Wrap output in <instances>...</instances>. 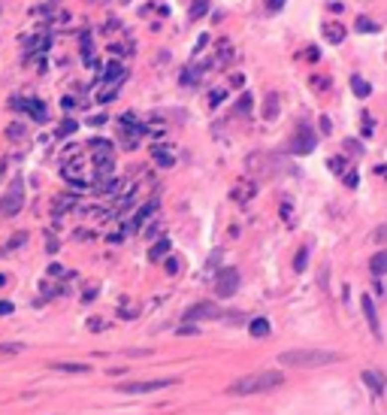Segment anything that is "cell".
<instances>
[{
    "label": "cell",
    "mask_w": 387,
    "mask_h": 415,
    "mask_svg": "<svg viewBox=\"0 0 387 415\" xmlns=\"http://www.w3.org/2000/svg\"><path fill=\"white\" fill-rule=\"evenodd\" d=\"M3 176H6V164H0V182H3Z\"/></svg>",
    "instance_id": "56"
},
{
    "label": "cell",
    "mask_w": 387,
    "mask_h": 415,
    "mask_svg": "<svg viewBox=\"0 0 387 415\" xmlns=\"http://www.w3.org/2000/svg\"><path fill=\"white\" fill-rule=\"evenodd\" d=\"M345 152H354V155H363V145H360V142H351V139H345Z\"/></svg>",
    "instance_id": "41"
},
{
    "label": "cell",
    "mask_w": 387,
    "mask_h": 415,
    "mask_svg": "<svg viewBox=\"0 0 387 415\" xmlns=\"http://www.w3.org/2000/svg\"><path fill=\"white\" fill-rule=\"evenodd\" d=\"M200 318H221V309L215 303H197L185 312V321H191V324H197Z\"/></svg>",
    "instance_id": "10"
},
{
    "label": "cell",
    "mask_w": 387,
    "mask_h": 415,
    "mask_svg": "<svg viewBox=\"0 0 387 415\" xmlns=\"http://www.w3.org/2000/svg\"><path fill=\"white\" fill-rule=\"evenodd\" d=\"M315 145H318V134L312 131V128H299L296 134H293V139H290V152L293 155H308V152H315Z\"/></svg>",
    "instance_id": "8"
},
{
    "label": "cell",
    "mask_w": 387,
    "mask_h": 415,
    "mask_svg": "<svg viewBox=\"0 0 387 415\" xmlns=\"http://www.w3.org/2000/svg\"><path fill=\"white\" fill-rule=\"evenodd\" d=\"M372 240L375 243H387V224H378V228L372 231Z\"/></svg>",
    "instance_id": "37"
},
{
    "label": "cell",
    "mask_w": 387,
    "mask_h": 415,
    "mask_svg": "<svg viewBox=\"0 0 387 415\" xmlns=\"http://www.w3.org/2000/svg\"><path fill=\"white\" fill-rule=\"evenodd\" d=\"M321 33H324V40H327L330 46H339V43H345L348 27H345L342 21H327V24L321 27Z\"/></svg>",
    "instance_id": "14"
},
{
    "label": "cell",
    "mask_w": 387,
    "mask_h": 415,
    "mask_svg": "<svg viewBox=\"0 0 387 415\" xmlns=\"http://www.w3.org/2000/svg\"><path fill=\"white\" fill-rule=\"evenodd\" d=\"M360 131H363V137H372V134H375V122H372V116H363Z\"/></svg>",
    "instance_id": "36"
},
{
    "label": "cell",
    "mask_w": 387,
    "mask_h": 415,
    "mask_svg": "<svg viewBox=\"0 0 387 415\" xmlns=\"http://www.w3.org/2000/svg\"><path fill=\"white\" fill-rule=\"evenodd\" d=\"M21 206H24V179L15 176L12 188H9L3 197H0V215H3V218H12V215L21 212Z\"/></svg>",
    "instance_id": "4"
},
{
    "label": "cell",
    "mask_w": 387,
    "mask_h": 415,
    "mask_svg": "<svg viewBox=\"0 0 387 415\" xmlns=\"http://www.w3.org/2000/svg\"><path fill=\"white\" fill-rule=\"evenodd\" d=\"M6 137H24V128L21 125H9L6 128Z\"/></svg>",
    "instance_id": "43"
},
{
    "label": "cell",
    "mask_w": 387,
    "mask_h": 415,
    "mask_svg": "<svg viewBox=\"0 0 387 415\" xmlns=\"http://www.w3.org/2000/svg\"><path fill=\"white\" fill-rule=\"evenodd\" d=\"M118 315H121V318H136V309H130V306H124V309H121Z\"/></svg>",
    "instance_id": "49"
},
{
    "label": "cell",
    "mask_w": 387,
    "mask_h": 415,
    "mask_svg": "<svg viewBox=\"0 0 387 415\" xmlns=\"http://www.w3.org/2000/svg\"><path fill=\"white\" fill-rule=\"evenodd\" d=\"M61 176L73 185V194H85V191H91V176H88V167H85V158H70V161H64V167H61Z\"/></svg>",
    "instance_id": "3"
},
{
    "label": "cell",
    "mask_w": 387,
    "mask_h": 415,
    "mask_svg": "<svg viewBox=\"0 0 387 415\" xmlns=\"http://www.w3.org/2000/svg\"><path fill=\"white\" fill-rule=\"evenodd\" d=\"M254 194H257V185L254 182H245V179L230 188V200H233V203H248Z\"/></svg>",
    "instance_id": "13"
},
{
    "label": "cell",
    "mask_w": 387,
    "mask_h": 415,
    "mask_svg": "<svg viewBox=\"0 0 387 415\" xmlns=\"http://www.w3.org/2000/svg\"><path fill=\"white\" fill-rule=\"evenodd\" d=\"M224 100H227V91H224V88H215V91L209 94V103H212V106H218V103H224Z\"/></svg>",
    "instance_id": "35"
},
{
    "label": "cell",
    "mask_w": 387,
    "mask_h": 415,
    "mask_svg": "<svg viewBox=\"0 0 387 415\" xmlns=\"http://www.w3.org/2000/svg\"><path fill=\"white\" fill-rule=\"evenodd\" d=\"M164 267H167V273H170V276H176V273H179V258H167Z\"/></svg>",
    "instance_id": "40"
},
{
    "label": "cell",
    "mask_w": 387,
    "mask_h": 415,
    "mask_svg": "<svg viewBox=\"0 0 387 415\" xmlns=\"http://www.w3.org/2000/svg\"><path fill=\"white\" fill-rule=\"evenodd\" d=\"M30 64H33V67H36V70H46V58H43V55H36V58H33V61H30Z\"/></svg>",
    "instance_id": "47"
},
{
    "label": "cell",
    "mask_w": 387,
    "mask_h": 415,
    "mask_svg": "<svg viewBox=\"0 0 387 415\" xmlns=\"http://www.w3.org/2000/svg\"><path fill=\"white\" fill-rule=\"evenodd\" d=\"M282 6H285V0H266V9L269 12H279Z\"/></svg>",
    "instance_id": "44"
},
{
    "label": "cell",
    "mask_w": 387,
    "mask_h": 415,
    "mask_svg": "<svg viewBox=\"0 0 387 415\" xmlns=\"http://www.w3.org/2000/svg\"><path fill=\"white\" fill-rule=\"evenodd\" d=\"M12 309H15V306L9 303V300H0V315H9Z\"/></svg>",
    "instance_id": "45"
},
{
    "label": "cell",
    "mask_w": 387,
    "mask_h": 415,
    "mask_svg": "<svg viewBox=\"0 0 387 415\" xmlns=\"http://www.w3.org/2000/svg\"><path fill=\"white\" fill-rule=\"evenodd\" d=\"M100 82H103V88H109V91H118V88L127 82V67H124L118 58H112V61L103 67V73H100Z\"/></svg>",
    "instance_id": "5"
},
{
    "label": "cell",
    "mask_w": 387,
    "mask_h": 415,
    "mask_svg": "<svg viewBox=\"0 0 387 415\" xmlns=\"http://www.w3.org/2000/svg\"><path fill=\"white\" fill-rule=\"evenodd\" d=\"M236 112H239V116H248V112H251V94L248 91L236 100Z\"/></svg>",
    "instance_id": "30"
},
{
    "label": "cell",
    "mask_w": 387,
    "mask_h": 415,
    "mask_svg": "<svg viewBox=\"0 0 387 415\" xmlns=\"http://www.w3.org/2000/svg\"><path fill=\"white\" fill-rule=\"evenodd\" d=\"M76 131H79V122H76V119H64V122L58 125V131H55V134H58L61 139H67V137H73Z\"/></svg>",
    "instance_id": "23"
},
{
    "label": "cell",
    "mask_w": 387,
    "mask_h": 415,
    "mask_svg": "<svg viewBox=\"0 0 387 415\" xmlns=\"http://www.w3.org/2000/svg\"><path fill=\"white\" fill-rule=\"evenodd\" d=\"M24 343H0V355H21Z\"/></svg>",
    "instance_id": "29"
},
{
    "label": "cell",
    "mask_w": 387,
    "mask_h": 415,
    "mask_svg": "<svg viewBox=\"0 0 387 415\" xmlns=\"http://www.w3.org/2000/svg\"><path fill=\"white\" fill-rule=\"evenodd\" d=\"M115 94H118V91H109V88H103V91L97 94V100H100V103H109V100H115Z\"/></svg>",
    "instance_id": "42"
},
{
    "label": "cell",
    "mask_w": 387,
    "mask_h": 415,
    "mask_svg": "<svg viewBox=\"0 0 387 415\" xmlns=\"http://www.w3.org/2000/svg\"><path fill=\"white\" fill-rule=\"evenodd\" d=\"M170 246H173V243H170V237H161L158 243H154V246L148 249V261H164V258L170 255Z\"/></svg>",
    "instance_id": "21"
},
{
    "label": "cell",
    "mask_w": 387,
    "mask_h": 415,
    "mask_svg": "<svg viewBox=\"0 0 387 415\" xmlns=\"http://www.w3.org/2000/svg\"><path fill=\"white\" fill-rule=\"evenodd\" d=\"M121 128H124V145L127 148H136L139 139H142V134H145V128L142 125H121Z\"/></svg>",
    "instance_id": "20"
},
{
    "label": "cell",
    "mask_w": 387,
    "mask_h": 415,
    "mask_svg": "<svg viewBox=\"0 0 387 415\" xmlns=\"http://www.w3.org/2000/svg\"><path fill=\"white\" fill-rule=\"evenodd\" d=\"M342 355L339 352H324V349H290V352H282L279 355V364L282 367H327V364H339Z\"/></svg>",
    "instance_id": "2"
},
{
    "label": "cell",
    "mask_w": 387,
    "mask_h": 415,
    "mask_svg": "<svg viewBox=\"0 0 387 415\" xmlns=\"http://www.w3.org/2000/svg\"><path fill=\"white\" fill-rule=\"evenodd\" d=\"M239 291V270L236 267H224L215 279V294L218 297H233Z\"/></svg>",
    "instance_id": "7"
},
{
    "label": "cell",
    "mask_w": 387,
    "mask_h": 415,
    "mask_svg": "<svg viewBox=\"0 0 387 415\" xmlns=\"http://www.w3.org/2000/svg\"><path fill=\"white\" fill-rule=\"evenodd\" d=\"M49 367L58 370V373H73V376H85V373H91L88 364H70V361H52Z\"/></svg>",
    "instance_id": "17"
},
{
    "label": "cell",
    "mask_w": 387,
    "mask_h": 415,
    "mask_svg": "<svg viewBox=\"0 0 387 415\" xmlns=\"http://www.w3.org/2000/svg\"><path fill=\"white\" fill-rule=\"evenodd\" d=\"M342 179H345V185H348V188H357V185H360V176H357L354 170H345V173H342Z\"/></svg>",
    "instance_id": "31"
},
{
    "label": "cell",
    "mask_w": 387,
    "mask_h": 415,
    "mask_svg": "<svg viewBox=\"0 0 387 415\" xmlns=\"http://www.w3.org/2000/svg\"><path fill=\"white\" fill-rule=\"evenodd\" d=\"M209 43H212V40H209V33H203L200 40H197V46H194V55H200V52H203V49H206Z\"/></svg>",
    "instance_id": "38"
},
{
    "label": "cell",
    "mask_w": 387,
    "mask_h": 415,
    "mask_svg": "<svg viewBox=\"0 0 387 415\" xmlns=\"http://www.w3.org/2000/svg\"><path fill=\"white\" fill-rule=\"evenodd\" d=\"M179 379H148V382H118L121 394H151V391H164L173 388Z\"/></svg>",
    "instance_id": "6"
},
{
    "label": "cell",
    "mask_w": 387,
    "mask_h": 415,
    "mask_svg": "<svg viewBox=\"0 0 387 415\" xmlns=\"http://www.w3.org/2000/svg\"><path fill=\"white\" fill-rule=\"evenodd\" d=\"M279 109H282L279 94H276V91H269L266 100H263V119H266V122H276V119H279Z\"/></svg>",
    "instance_id": "18"
},
{
    "label": "cell",
    "mask_w": 387,
    "mask_h": 415,
    "mask_svg": "<svg viewBox=\"0 0 387 415\" xmlns=\"http://www.w3.org/2000/svg\"><path fill=\"white\" fill-rule=\"evenodd\" d=\"M151 158L158 161V167H173L176 161H179V155H176V148L170 145V142H158L151 148Z\"/></svg>",
    "instance_id": "11"
},
{
    "label": "cell",
    "mask_w": 387,
    "mask_h": 415,
    "mask_svg": "<svg viewBox=\"0 0 387 415\" xmlns=\"http://www.w3.org/2000/svg\"><path fill=\"white\" fill-rule=\"evenodd\" d=\"M49 46H52V40H49L46 33H40V36H33V40H27V46H24V49H27V52H40V55H43Z\"/></svg>",
    "instance_id": "22"
},
{
    "label": "cell",
    "mask_w": 387,
    "mask_h": 415,
    "mask_svg": "<svg viewBox=\"0 0 387 415\" xmlns=\"http://www.w3.org/2000/svg\"><path fill=\"white\" fill-rule=\"evenodd\" d=\"M88 148H91V158H94V161H103V158H115V148H112V142H109V139H103V137H94Z\"/></svg>",
    "instance_id": "15"
},
{
    "label": "cell",
    "mask_w": 387,
    "mask_h": 415,
    "mask_svg": "<svg viewBox=\"0 0 387 415\" xmlns=\"http://www.w3.org/2000/svg\"><path fill=\"white\" fill-rule=\"evenodd\" d=\"M209 12V0H194L191 3V18H203Z\"/></svg>",
    "instance_id": "27"
},
{
    "label": "cell",
    "mask_w": 387,
    "mask_h": 415,
    "mask_svg": "<svg viewBox=\"0 0 387 415\" xmlns=\"http://www.w3.org/2000/svg\"><path fill=\"white\" fill-rule=\"evenodd\" d=\"M327 167H330L333 173H345V158H342V155H336V158H330V161H327Z\"/></svg>",
    "instance_id": "32"
},
{
    "label": "cell",
    "mask_w": 387,
    "mask_h": 415,
    "mask_svg": "<svg viewBox=\"0 0 387 415\" xmlns=\"http://www.w3.org/2000/svg\"><path fill=\"white\" fill-rule=\"evenodd\" d=\"M248 330L254 339H266L269 333H273V324H269V318H251L248 321Z\"/></svg>",
    "instance_id": "19"
},
{
    "label": "cell",
    "mask_w": 387,
    "mask_h": 415,
    "mask_svg": "<svg viewBox=\"0 0 387 415\" xmlns=\"http://www.w3.org/2000/svg\"><path fill=\"white\" fill-rule=\"evenodd\" d=\"M354 27H357V33H378V21H372V18H366V15H360V18L354 21Z\"/></svg>",
    "instance_id": "25"
},
{
    "label": "cell",
    "mask_w": 387,
    "mask_h": 415,
    "mask_svg": "<svg viewBox=\"0 0 387 415\" xmlns=\"http://www.w3.org/2000/svg\"><path fill=\"white\" fill-rule=\"evenodd\" d=\"M9 106H12V109H18V112H27V116H30L33 122H49V109H46V103H43V100L12 97V100H9Z\"/></svg>",
    "instance_id": "9"
},
{
    "label": "cell",
    "mask_w": 387,
    "mask_h": 415,
    "mask_svg": "<svg viewBox=\"0 0 387 415\" xmlns=\"http://www.w3.org/2000/svg\"><path fill=\"white\" fill-rule=\"evenodd\" d=\"M282 382H285V376H282L279 370H260V373H251V376H242V379H236L233 385L227 388V394H233V397L266 394V391H276Z\"/></svg>",
    "instance_id": "1"
},
{
    "label": "cell",
    "mask_w": 387,
    "mask_h": 415,
    "mask_svg": "<svg viewBox=\"0 0 387 415\" xmlns=\"http://www.w3.org/2000/svg\"><path fill=\"white\" fill-rule=\"evenodd\" d=\"M372 273H375V276L387 273V252H378V255L372 258Z\"/></svg>",
    "instance_id": "26"
},
{
    "label": "cell",
    "mask_w": 387,
    "mask_h": 415,
    "mask_svg": "<svg viewBox=\"0 0 387 415\" xmlns=\"http://www.w3.org/2000/svg\"><path fill=\"white\" fill-rule=\"evenodd\" d=\"M282 218H285V224H293V203L290 200L282 203Z\"/></svg>",
    "instance_id": "33"
},
{
    "label": "cell",
    "mask_w": 387,
    "mask_h": 415,
    "mask_svg": "<svg viewBox=\"0 0 387 415\" xmlns=\"http://www.w3.org/2000/svg\"><path fill=\"white\" fill-rule=\"evenodd\" d=\"M312 85L315 88H324V85H330V79H312Z\"/></svg>",
    "instance_id": "53"
},
{
    "label": "cell",
    "mask_w": 387,
    "mask_h": 415,
    "mask_svg": "<svg viewBox=\"0 0 387 415\" xmlns=\"http://www.w3.org/2000/svg\"><path fill=\"white\" fill-rule=\"evenodd\" d=\"M88 327H91V330H100V327H106V324H103L100 318H91V321H88Z\"/></svg>",
    "instance_id": "51"
},
{
    "label": "cell",
    "mask_w": 387,
    "mask_h": 415,
    "mask_svg": "<svg viewBox=\"0 0 387 415\" xmlns=\"http://www.w3.org/2000/svg\"><path fill=\"white\" fill-rule=\"evenodd\" d=\"M49 273H52V276H61V273H64V267H61V264H52Z\"/></svg>",
    "instance_id": "52"
},
{
    "label": "cell",
    "mask_w": 387,
    "mask_h": 415,
    "mask_svg": "<svg viewBox=\"0 0 387 415\" xmlns=\"http://www.w3.org/2000/svg\"><path fill=\"white\" fill-rule=\"evenodd\" d=\"M360 306H363V315H366V321H369V330L381 339V327H378V315H375V303H372V297L369 294H363L360 297Z\"/></svg>",
    "instance_id": "16"
},
{
    "label": "cell",
    "mask_w": 387,
    "mask_h": 415,
    "mask_svg": "<svg viewBox=\"0 0 387 415\" xmlns=\"http://www.w3.org/2000/svg\"><path fill=\"white\" fill-rule=\"evenodd\" d=\"M221 318H224V321H230V324H242V321H245L239 312H236V315H221Z\"/></svg>",
    "instance_id": "46"
},
{
    "label": "cell",
    "mask_w": 387,
    "mask_h": 415,
    "mask_svg": "<svg viewBox=\"0 0 387 415\" xmlns=\"http://www.w3.org/2000/svg\"><path fill=\"white\" fill-rule=\"evenodd\" d=\"M24 243H27V234H15V240H9L6 252H9V249H18V246H24Z\"/></svg>",
    "instance_id": "39"
},
{
    "label": "cell",
    "mask_w": 387,
    "mask_h": 415,
    "mask_svg": "<svg viewBox=\"0 0 387 415\" xmlns=\"http://www.w3.org/2000/svg\"><path fill=\"white\" fill-rule=\"evenodd\" d=\"M305 267H308V249H299V252H296V258H293V270H296V273H302Z\"/></svg>",
    "instance_id": "28"
},
{
    "label": "cell",
    "mask_w": 387,
    "mask_h": 415,
    "mask_svg": "<svg viewBox=\"0 0 387 415\" xmlns=\"http://www.w3.org/2000/svg\"><path fill=\"white\" fill-rule=\"evenodd\" d=\"M351 88H354V94H357L360 100H363V97H369V91H372V88H369V82H366L363 76H357V73L351 76Z\"/></svg>",
    "instance_id": "24"
},
{
    "label": "cell",
    "mask_w": 387,
    "mask_h": 415,
    "mask_svg": "<svg viewBox=\"0 0 387 415\" xmlns=\"http://www.w3.org/2000/svg\"><path fill=\"white\" fill-rule=\"evenodd\" d=\"M6 285H9V276H6V273H0V288H6Z\"/></svg>",
    "instance_id": "55"
},
{
    "label": "cell",
    "mask_w": 387,
    "mask_h": 415,
    "mask_svg": "<svg viewBox=\"0 0 387 415\" xmlns=\"http://www.w3.org/2000/svg\"><path fill=\"white\" fill-rule=\"evenodd\" d=\"M179 333H182V336H197L200 327H197V324H191V321H185V324H179Z\"/></svg>",
    "instance_id": "34"
},
{
    "label": "cell",
    "mask_w": 387,
    "mask_h": 415,
    "mask_svg": "<svg viewBox=\"0 0 387 415\" xmlns=\"http://www.w3.org/2000/svg\"><path fill=\"white\" fill-rule=\"evenodd\" d=\"M305 58L315 64V61H318V49H315V46H312V49H305Z\"/></svg>",
    "instance_id": "50"
},
{
    "label": "cell",
    "mask_w": 387,
    "mask_h": 415,
    "mask_svg": "<svg viewBox=\"0 0 387 415\" xmlns=\"http://www.w3.org/2000/svg\"><path fill=\"white\" fill-rule=\"evenodd\" d=\"M218 261H221V252H215V255L209 258V264H206V270H212V267H218Z\"/></svg>",
    "instance_id": "48"
},
{
    "label": "cell",
    "mask_w": 387,
    "mask_h": 415,
    "mask_svg": "<svg viewBox=\"0 0 387 415\" xmlns=\"http://www.w3.org/2000/svg\"><path fill=\"white\" fill-rule=\"evenodd\" d=\"M330 128H333V125H330V119L324 116V119H321V131H327V134H330Z\"/></svg>",
    "instance_id": "54"
},
{
    "label": "cell",
    "mask_w": 387,
    "mask_h": 415,
    "mask_svg": "<svg viewBox=\"0 0 387 415\" xmlns=\"http://www.w3.org/2000/svg\"><path fill=\"white\" fill-rule=\"evenodd\" d=\"M360 379L366 382V388H369L375 397H381V394H384L387 379H384V373H381V370H363V373H360Z\"/></svg>",
    "instance_id": "12"
}]
</instances>
